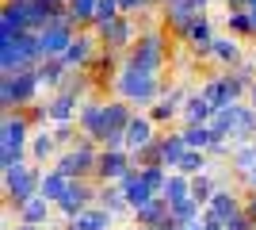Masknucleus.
I'll return each instance as SVG.
<instances>
[{
  "label": "nucleus",
  "mask_w": 256,
  "mask_h": 230,
  "mask_svg": "<svg viewBox=\"0 0 256 230\" xmlns=\"http://www.w3.org/2000/svg\"><path fill=\"white\" fill-rule=\"evenodd\" d=\"M34 192V180L27 173H23V169H12L8 165V196H16V199H27Z\"/></svg>",
  "instance_id": "obj_1"
},
{
  "label": "nucleus",
  "mask_w": 256,
  "mask_h": 230,
  "mask_svg": "<svg viewBox=\"0 0 256 230\" xmlns=\"http://www.w3.org/2000/svg\"><path fill=\"white\" fill-rule=\"evenodd\" d=\"M150 138H153V127H150L146 119H138V115H134V119L126 123V142L134 146V150H142V146L150 142Z\"/></svg>",
  "instance_id": "obj_2"
},
{
  "label": "nucleus",
  "mask_w": 256,
  "mask_h": 230,
  "mask_svg": "<svg viewBox=\"0 0 256 230\" xmlns=\"http://www.w3.org/2000/svg\"><path fill=\"white\" fill-rule=\"evenodd\" d=\"M23 222H31V226H38V222L46 219V215H50V211H46V203L42 199H23Z\"/></svg>",
  "instance_id": "obj_3"
},
{
  "label": "nucleus",
  "mask_w": 256,
  "mask_h": 230,
  "mask_svg": "<svg viewBox=\"0 0 256 230\" xmlns=\"http://www.w3.org/2000/svg\"><path fill=\"white\" fill-rule=\"evenodd\" d=\"M122 165H126V161H122V153H104V157H100V173H111V176H118V173H122Z\"/></svg>",
  "instance_id": "obj_4"
},
{
  "label": "nucleus",
  "mask_w": 256,
  "mask_h": 230,
  "mask_svg": "<svg viewBox=\"0 0 256 230\" xmlns=\"http://www.w3.org/2000/svg\"><path fill=\"white\" fill-rule=\"evenodd\" d=\"M50 153H54V138L38 134V138H34V157H50Z\"/></svg>",
  "instance_id": "obj_5"
},
{
  "label": "nucleus",
  "mask_w": 256,
  "mask_h": 230,
  "mask_svg": "<svg viewBox=\"0 0 256 230\" xmlns=\"http://www.w3.org/2000/svg\"><path fill=\"white\" fill-rule=\"evenodd\" d=\"M180 169H188V173H195V169H203V153H184Z\"/></svg>",
  "instance_id": "obj_6"
},
{
  "label": "nucleus",
  "mask_w": 256,
  "mask_h": 230,
  "mask_svg": "<svg viewBox=\"0 0 256 230\" xmlns=\"http://www.w3.org/2000/svg\"><path fill=\"white\" fill-rule=\"evenodd\" d=\"M23 230H34V226H23Z\"/></svg>",
  "instance_id": "obj_7"
}]
</instances>
